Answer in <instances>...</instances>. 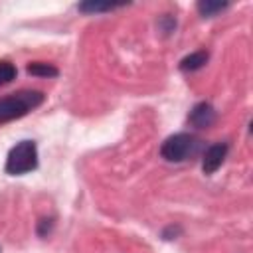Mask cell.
I'll return each instance as SVG.
<instances>
[{
    "label": "cell",
    "mask_w": 253,
    "mask_h": 253,
    "mask_svg": "<svg viewBox=\"0 0 253 253\" xmlns=\"http://www.w3.org/2000/svg\"><path fill=\"white\" fill-rule=\"evenodd\" d=\"M43 101H45V95L42 91H32V89L2 97L0 99V125L28 115L30 111L38 109Z\"/></svg>",
    "instance_id": "cell-1"
},
{
    "label": "cell",
    "mask_w": 253,
    "mask_h": 253,
    "mask_svg": "<svg viewBox=\"0 0 253 253\" xmlns=\"http://www.w3.org/2000/svg\"><path fill=\"white\" fill-rule=\"evenodd\" d=\"M202 148V140L190 132H176L160 144V156L166 162H184L194 158Z\"/></svg>",
    "instance_id": "cell-2"
},
{
    "label": "cell",
    "mask_w": 253,
    "mask_h": 253,
    "mask_svg": "<svg viewBox=\"0 0 253 253\" xmlns=\"http://www.w3.org/2000/svg\"><path fill=\"white\" fill-rule=\"evenodd\" d=\"M6 174L22 176L38 168V146L34 140H20L10 148L6 158Z\"/></svg>",
    "instance_id": "cell-3"
},
{
    "label": "cell",
    "mask_w": 253,
    "mask_h": 253,
    "mask_svg": "<svg viewBox=\"0 0 253 253\" xmlns=\"http://www.w3.org/2000/svg\"><path fill=\"white\" fill-rule=\"evenodd\" d=\"M227 150H229V144L227 142H215L211 146H208L202 154V170L204 174H213L225 160L227 156Z\"/></svg>",
    "instance_id": "cell-4"
},
{
    "label": "cell",
    "mask_w": 253,
    "mask_h": 253,
    "mask_svg": "<svg viewBox=\"0 0 253 253\" xmlns=\"http://www.w3.org/2000/svg\"><path fill=\"white\" fill-rule=\"evenodd\" d=\"M215 119H217L215 109H213L210 103H206V101L196 103V105L192 107L190 115H188L190 125L196 126V128H208V126H211V125L215 123Z\"/></svg>",
    "instance_id": "cell-5"
},
{
    "label": "cell",
    "mask_w": 253,
    "mask_h": 253,
    "mask_svg": "<svg viewBox=\"0 0 253 253\" xmlns=\"http://www.w3.org/2000/svg\"><path fill=\"white\" fill-rule=\"evenodd\" d=\"M208 59H210V53H208L206 49H198V51H194V53L182 57L180 63H178V67H180V71H184V73H192V71L202 69V67L208 63Z\"/></svg>",
    "instance_id": "cell-6"
},
{
    "label": "cell",
    "mask_w": 253,
    "mask_h": 253,
    "mask_svg": "<svg viewBox=\"0 0 253 253\" xmlns=\"http://www.w3.org/2000/svg\"><path fill=\"white\" fill-rule=\"evenodd\" d=\"M26 71L30 75H34V77H55L59 73L55 65L45 63V61H32V63H28Z\"/></svg>",
    "instance_id": "cell-7"
},
{
    "label": "cell",
    "mask_w": 253,
    "mask_h": 253,
    "mask_svg": "<svg viewBox=\"0 0 253 253\" xmlns=\"http://www.w3.org/2000/svg\"><path fill=\"white\" fill-rule=\"evenodd\" d=\"M225 8H229L227 2H215V0H202V2H198V12L204 18H211V16L223 12Z\"/></svg>",
    "instance_id": "cell-8"
},
{
    "label": "cell",
    "mask_w": 253,
    "mask_h": 253,
    "mask_svg": "<svg viewBox=\"0 0 253 253\" xmlns=\"http://www.w3.org/2000/svg\"><path fill=\"white\" fill-rule=\"evenodd\" d=\"M123 4H111V2H81L77 8L85 14H97V12H111L115 8H121Z\"/></svg>",
    "instance_id": "cell-9"
},
{
    "label": "cell",
    "mask_w": 253,
    "mask_h": 253,
    "mask_svg": "<svg viewBox=\"0 0 253 253\" xmlns=\"http://www.w3.org/2000/svg\"><path fill=\"white\" fill-rule=\"evenodd\" d=\"M16 73H18V69H16L14 63H10V61H0V85H6V83H10L12 79H16Z\"/></svg>",
    "instance_id": "cell-10"
},
{
    "label": "cell",
    "mask_w": 253,
    "mask_h": 253,
    "mask_svg": "<svg viewBox=\"0 0 253 253\" xmlns=\"http://www.w3.org/2000/svg\"><path fill=\"white\" fill-rule=\"evenodd\" d=\"M51 227H53V219H40V223H38V233H40L42 237H45V235L51 231Z\"/></svg>",
    "instance_id": "cell-11"
},
{
    "label": "cell",
    "mask_w": 253,
    "mask_h": 253,
    "mask_svg": "<svg viewBox=\"0 0 253 253\" xmlns=\"http://www.w3.org/2000/svg\"><path fill=\"white\" fill-rule=\"evenodd\" d=\"M180 231H182L180 227L170 225V227H166V229L162 231V237H164V239H174V237H176V233H180Z\"/></svg>",
    "instance_id": "cell-12"
}]
</instances>
